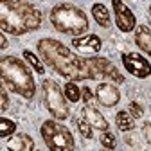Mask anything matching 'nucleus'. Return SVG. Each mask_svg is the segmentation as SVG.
I'll return each mask as SVG.
<instances>
[{"mask_svg": "<svg viewBox=\"0 0 151 151\" xmlns=\"http://www.w3.org/2000/svg\"><path fill=\"white\" fill-rule=\"evenodd\" d=\"M96 99L104 108H113L121 103V92L113 83H99L96 88Z\"/></svg>", "mask_w": 151, "mask_h": 151, "instance_id": "nucleus-10", "label": "nucleus"}, {"mask_svg": "<svg viewBox=\"0 0 151 151\" xmlns=\"http://www.w3.org/2000/svg\"><path fill=\"white\" fill-rule=\"evenodd\" d=\"M111 9H113V16H115V25L121 32H133L137 29V18L124 2L113 0L111 2Z\"/></svg>", "mask_w": 151, "mask_h": 151, "instance_id": "nucleus-9", "label": "nucleus"}, {"mask_svg": "<svg viewBox=\"0 0 151 151\" xmlns=\"http://www.w3.org/2000/svg\"><path fill=\"white\" fill-rule=\"evenodd\" d=\"M121 61L124 65V68L133 76V78L139 79H146L151 76V63L144 58L142 54L137 52H122Z\"/></svg>", "mask_w": 151, "mask_h": 151, "instance_id": "nucleus-8", "label": "nucleus"}, {"mask_svg": "<svg viewBox=\"0 0 151 151\" xmlns=\"http://www.w3.org/2000/svg\"><path fill=\"white\" fill-rule=\"evenodd\" d=\"M0 76L2 85L9 92L24 99H32L36 96V83L25 60H20L16 56H4L0 60Z\"/></svg>", "mask_w": 151, "mask_h": 151, "instance_id": "nucleus-3", "label": "nucleus"}, {"mask_svg": "<svg viewBox=\"0 0 151 151\" xmlns=\"http://www.w3.org/2000/svg\"><path fill=\"white\" fill-rule=\"evenodd\" d=\"M99 142H101V146L104 149H110V151H113L117 147V139H115V135H113L111 131H101Z\"/></svg>", "mask_w": 151, "mask_h": 151, "instance_id": "nucleus-20", "label": "nucleus"}, {"mask_svg": "<svg viewBox=\"0 0 151 151\" xmlns=\"http://www.w3.org/2000/svg\"><path fill=\"white\" fill-rule=\"evenodd\" d=\"M9 108V96H7V88L2 85L0 88V111H6Z\"/></svg>", "mask_w": 151, "mask_h": 151, "instance_id": "nucleus-24", "label": "nucleus"}, {"mask_svg": "<svg viewBox=\"0 0 151 151\" xmlns=\"http://www.w3.org/2000/svg\"><path fill=\"white\" fill-rule=\"evenodd\" d=\"M88 68L92 70L93 78H101L104 81H113V83H124V76L121 74V70L113 65L108 58H101V56H93V58H85Z\"/></svg>", "mask_w": 151, "mask_h": 151, "instance_id": "nucleus-7", "label": "nucleus"}, {"mask_svg": "<svg viewBox=\"0 0 151 151\" xmlns=\"http://www.w3.org/2000/svg\"><path fill=\"white\" fill-rule=\"evenodd\" d=\"M38 52L47 67H50L54 72H58L61 78L68 81H88L96 79L92 70L86 65V60L72 52L65 43L54 38H42L36 43Z\"/></svg>", "mask_w": 151, "mask_h": 151, "instance_id": "nucleus-1", "label": "nucleus"}, {"mask_svg": "<svg viewBox=\"0 0 151 151\" xmlns=\"http://www.w3.org/2000/svg\"><path fill=\"white\" fill-rule=\"evenodd\" d=\"M76 124H78V131H79V135H81L83 139H88V140L93 139V128H92L85 119H79Z\"/></svg>", "mask_w": 151, "mask_h": 151, "instance_id": "nucleus-21", "label": "nucleus"}, {"mask_svg": "<svg viewBox=\"0 0 151 151\" xmlns=\"http://www.w3.org/2000/svg\"><path fill=\"white\" fill-rule=\"evenodd\" d=\"M149 14H151V4H149Z\"/></svg>", "mask_w": 151, "mask_h": 151, "instance_id": "nucleus-28", "label": "nucleus"}, {"mask_svg": "<svg viewBox=\"0 0 151 151\" xmlns=\"http://www.w3.org/2000/svg\"><path fill=\"white\" fill-rule=\"evenodd\" d=\"M83 119L99 131H108L110 129V124L108 121L103 117V113L97 110V108H90V106H83Z\"/></svg>", "mask_w": 151, "mask_h": 151, "instance_id": "nucleus-12", "label": "nucleus"}, {"mask_svg": "<svg viewBox=\"0 0 151 151\" xmlns=\"http://www.w3.org/2000/svg\"><path fill=\"white\" fill-rule=\"evenodd\" d=\"M128 111H129V115L133 117V119H140V117L144 115V108H142V104L137 103V101H131V103H129Z\"/></svg>", "mask_w": 151, "mask_h": 151, "instance_id": "nucleus-23", "label": "nucleus"}, {"mask_svg": "<svg viewBox=\"0 0 151 151\" xmlns=\"http://www.w3.org/2000/svg\"><path fill=\"white\" fill-rule=\"evenodd\" d=\"M81 99L85 101V106H90V108H96V103H97V99H96V93H93L88 86H83L81 88Z\"/></svg>", "mask_w": 151, "mask_h": 151, "instance_id": "nucleus-22", "label": "nucleus"}, {"mask_svg": "<svg viewBox=\"0 0 151 151\" xmlns=\"http://www.w3.org/2000/svg\"><path fill=\"white\" fill-rule=\"evenodd\" d=\"M7 151H34V139L29 133H16L9 137Z\"/></svg>", "mask_w": 151, "mask_h": 151, "instance_id": "nucleus-13", "label": "nucleus"}, {"mask_svg": "<svg viewBox=\"0 0 151 151\" xmlns=\"http://www.w3.org/2000/svg\"><path fill=\"white\" fill-rule=\"evenodd\" d=\"M115 124H117L119 131H122V133H129V131L135 129V119L131 117L129 111H126V110L117 111V115H115Z\"/></svg>", "mask_w": 151, "mask_h": 151, "instance_id": "nucleus-16", "label": "nucleus"}, {"mask_svg": "<svg viewBox=\"0 0 151 151\" xmlns=\"http://www.w3.org/2000/svg\"><path fill=\"white\" fill-rule=\"evenodd\" d=\"M65 97H67V101H70V103H78L79 99H81V88L76 85L74 81H68L67 85H65Z\"/></svg>", "mask_w": 151, "mask_h": 151, "instance_id": "nucleus-18", "label": "nucleus"}, {"mask_svg": "<svg viewBox=\"0 0 151 151\" xmlns=\"http://www.w3.org/2000/svg\"><path fill=\"white\" fill-rule=\"evenodd\" d=\"M0 49H2V50H6V49H7V38H6V34H4V32L0 34Z\"/></svg>", "mask_w": 151, "mask_h": 151, "instance_id": "nucleus-26", "label": "nucleus"}, {"mask_svg": "<svg viewBox=\"0 0 151 151\" xmlns=\"http://www.w3.org/2000/svg\"><path fill=\"white\" fill-rule=\"evenodd\" d=\"M92 16L96 24L103 29H108L111 25V18H110V9L103 4V2H96L92 6Z\"/></svg>", "mask_w": 151, "mask_h": 151, "instance_id": "nucleus-15", "label": "nucleus"}, {"mask_svg": "<svg viewBox=\"0 0 151 151\" xmlns=\"http://www.w3.org/2000/svg\"><path fill=\"white\" fill-rule=\"evenodd\" d=\"M42 90H43V103L50 117L56 121H67L70 115V108L65 97V92L60 88V85L52 79H45Z\"/></svg>", "mask_w": 151, "mask_h": 151, "instance_id": "nucleus-6", "label": "nucleus"}, {"mask_svg": "<svg viewBox=\"0 0 151 151\" xmlns=\"http://www.w3.org/2000/svg\"><path fill=\"white\" fill-rule=\"evenodd\" d=\"M50 24L52 27L61 32V34H68L74 38L85 36V32L88 31V18L85 14L83 9H79L78 6L72 4H58L50 9Z\"/></svg>", "mask_w": 151, "mask_h": 151, "instance_id": "nucleus-4", "label": "nucleus"}, {"mask_svg": "<svg viewBox=\"0 0 151 151\" xmlns=\"http://www.w3.org/2000/svg\"><path fill=\"white\" fill-rule=\"evenodd\" d=\"M40 133L49 151H74L76 149L72 131L56 119L43 121Z\"/></svg>", "mask_w": 151, "mask_h": 151, "instance_id": "nucleus-5", "label": "nucleus"}, {"mask_svg": "<svg viewBox=\"0 0 151 151\" xmlns=\"http://www.w3.org/2000/svg\"><path fill=\"white\" fill-rule=\"evenodd\" d=\"M14 131H16V124H14L11 119H6V117L0 119V137H2V139L13 137Z\"/></svg>", "mask_w": 151, "mask_h": 151, "instance_id": "nucleus-19", "label": "nucleus"}, {"mask_svg": "<svg viewBox=\"0 0 151 151\" xmlns=\"http://www.w3.org/2000/svg\"><path fill=\"white\" fill-rule=\"evenodd\" d=\"M38 151H40V149H38Z\"/></svg>", "mask_w": 151, "mask_h": 151, "instance_id": "nucleus-29", "label": "nucleus"}, {"mask_svg": "<svg viewBox=\"0 0 151 151\" xmlns=\"http://www.w3.org/2000/svg\"><path fill=\"white\" fill-rule=\"evenodd\" d=\"M142 137H144V140L151 146V122H144V124H142Z\"/></svg>", "mask_w": 151, "mask_h": 151, "instance_id": "nucleus-25", "label": "nucleus"}, {"mask_svg": "<svg viewBox=\"0 0 151 151\" xmlns=\"http://www.w3.org/2000/svg\"><path fill=\"white\" fill-rule=\"evenodd\" d=\"M133 32H135V43H137V47L142 52H146L147 56H151V31H149V27L140 24V25H137V29Z\"/></svg>", "mask_w": 151, "mask_h": 151, "instance_id": "nucleus-14", "label": "nucleus"}, {"mask_svg": "<svg viewBox=\"0 0 151 151\" xmlns=\"http://www.w3.org/2000/svg\"><path fill=\"white\" fill-rule=\"evenodd\" d=\"M24 60L27 61V65H29V67H32V68H34V72H38V74H43V72H45V67L42 65V61L38 60V56H36L32 50L24 49Z\"/></svg>", "mask_w": 151, "mask_h": 151, "instance_id": "nucleus-17", "label": "nucleus"}, {"mask_svg": "<svg viewBox=\"0 0 151 151\" xmlns=\"http://www.w3.org/2000/svg\"><path fill=\"white\" fill-rule=\"evenodd\" d=\"M101 151H110V149H104V147H101Z\"/></svg>", "mask_w": 151, "mask_h": 151, "instance_id": "nucleus-27", "label": "nucleus"}, {"mask_svg": "<svg viewBox=\"0 0 151 151\" xmlns=\"http://www.w3.org/2000/svg\"><path fill=\"white\" fill-rule=\"evenodd\" d=\"M72 45L81 54H86L90 58H93V56H97V52L103 49V40L97 34H85V36H79V38H72Z\"/></svg>", "mask_w": 151, "mask_h": 151, "instance_id": "nucleus-11", "label": "nucleus"}, {"mask_svg": "<svg viewBox=\"0 0 151 151\" xmlns=\"http://www.w3.org/2000/svg\"><path fill=\"white\" fill-rule=\"evenodd\" d=\"M42 27V11L31 2H4L0 11V31L11 36H24Z\"/></svg>", "mask_w": 151, "mask_h": 151, "instance_id": "nucleus-2", "label": "nucleus"}]
</instances>
